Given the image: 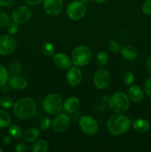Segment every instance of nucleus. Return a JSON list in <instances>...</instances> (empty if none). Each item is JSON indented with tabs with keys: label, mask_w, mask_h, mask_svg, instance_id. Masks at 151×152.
<instances>
[{
	"label": "nucleus",
	"mask_w": 151,
	"mask_h": 152,
	"mask_svg": "<svg viewBox=\"0 0 151 152\" xmlns=\"http://www.w3.org/2000/svg\"><path fill=\"white\" fill-rule=\"evenodd\" d=\"M131 126V121L126 115L119 113L111 116L107 123L108 132L113 136H121L125 134Z\"/></svg>",
	"instance_id": "1"
},
{
	"label": "nucleus",
	"mask_w": 151,
	"mask_h": 152,
	"mask_svg": "<svg viewBox=\"0 0 151 152\" xmlns=\"http://www.w3.org/2000/svg\"><path fill=\"white\" fill-rule=\"evenodd\" d=\"M13 113L21 120L31 119L36 111V102L31 97H23L15 102L13 106Z\"/></svg>",
	"instance_id": "2"
},
{
	"label": "nucleus",
	"mask_w": 151,
	"mask_h": 152,
	"mask_svg": "<svg viewBox=\"0 0 151 152\" xmlns=\"http://www.w3.org/2000/svg\"><path fill=\"white\" fill-rule=\"evenodd\" d=\"M130 100L128 95L122 91L113 94L110 97L108 105L110 109L115 113H124L130 108Z\"/></svg>",
	"instance_id": "3"
},
{
	"label": "nucleus",
	"mask_w": 151,
	"mask_h": 152,
	"mask_svg": "<svg viewBox=\"0 0 151 152\" xmlns=\"http://www.w3.org/2000/svg\"><path fill=\"white\" fill-rule=\"evenodd\" d=\"M64 102L62 98L56 94H50L45 96L42 102L44 111L50 115L56 116L63 109Z\"/></svg>",
	"instance_id": "4"
},
{
	"label": "nucleus",
	"mask_w": 151,
	"mask_h": 152,
	"mask_svg": "<svg viewBox=\"0 0 151 152\" xmlns=\"http://www.w3.org/2000/svg\"><path fill=\"white\" fill-rule=\"evenodd\" d=\"M92 59L91 50L84 45H78L72 52V62L76 66H85Z\"/></svg>",
	"instance_id": "5"
},
{
	"label": "nucleus",
	"mask_w": 151,
	"mask_h": 152,
	"mask_svg": "<svg viewBox=\"0 0 151 152\" xmlns=\"http://www.w3.org/2000/svg\"><path fill=\"white\" fill-rule=\"evenodd\" d=\"M32 9L29 7V5L26 4L16 7L12 12L11 18L13 22H16L18 25H22L28 22L32 17Z\"/></svg>",
	"instance_id": "6"
},
{
	"label": "nucleus",
	"mask_w": 151,
	"mask_h": 152,
	"mask_svg": "<svg viewBox=\"0 0 151 152\" xmlns=\"http://www.w3.org/2000/svg\"><path fill=\"white\" fill-rule=\"evenodd\" d=\"M87 11L85 4L81 1H73L67 7V15L72 20L82 19Z\"/></svg>",
	"instance_id": "7"
},
{
	"label": "nucleus",
	"mask_w": 151,
	"mask_h": 152,
	"mask_svg": "<svg viewBox=\"0 0 151 152\" xmlns=\"http://www.w3.org/2000/svg\"><path fill=\"white\" fill-rule=\"evenodd\" d=\"M78 125L80 129L88 136L95 135L99 130V125L97 121L91 116H81L78 121Z\"/></svg>",
	"instance_id": "8"
},
{
	"label": "nucleus",
	"mask_w": 151,
	"mask_h": 152,
	"mask_svg": "<svg viewBox=\"0 0 151 152\" xmlns=\"http://www.w3.org/2000/svg\"><path fill=\"white\" fill-rule=\"evenodd\" d=\"M111 83L110 74L107 70L101 68L99 69L94 74L93 83L96 88L103 90L107 88Z\"/></svg>",
	"instance_id": "9"
},
{
	"label": "nucleus",
	"mask_w": 151,
	"mask_h": 152,
	"mask_svg": "<svg viewBox=\"0 0 151 152\" xmlns=\"http://www.w3.org/2000/svg\"><path fill=\"white\" fill-rule=\"evenodd\" d=\"M17 47L16 39L11 35L0 36V54L10 55L15 51Z\"/></svg>",
	"instance_id": "10"
},
{
	"label": "nucleus",
	"mask_w": 151,
	"mask_h": 152,
	"mask_svg": "<svg viewBox=\"0 0 151 152\" xmlns=\"http://www.w3.org/2000/svg\"><path fill=\"white\" fill-rule=\"evenodd\" d=\"M70 119L66 112L57 114L52 122V128L53 131L58 133L63 132L69 128Z\"/></svg>",
	"instance_id": "11"
},
{
	"label": "nucleus",
	"mask_w": 151,
	"mask_h": 152,
	"mask_svg": "<svg viewBox=\"0 0 151 152\" xmlns=\"http://www.w3.org/2000/svg\"><path fill=\"white\" fill-rule=\"evenodd\" d=\"M43 9L47 15L56 16L59 15L63 9L62 0H44Z\"/></svg>",
	"instance_id": "12"
},
{
	"label": "nucleus",
	"mask_w": 151,
	"mask_h": 152,
	"mask_svg": "<svg viewBox=\"0 0 151 152\" xmlns=\"http://www.w3.org/2000/svg\"><path fill=\"white\" fill-rule=\"evenodd\" d=\"M66 80L70 86L76 87L81 83L82 72L77 67H70L67 73Z\"/></svg>",
	"instance_id": "13"
},
{
	"label": "nucleus",
	"mask_w": 151,
	"mask_h": 152,
	"mask_svg": "<svg viewBox=\"0 0 151 152\" xmlns=\"http://www.w3.org/2000/svg\"><path fill=\"white\" fill-rule=\"evenodd\" d=\"M53 63L60 69H69L72 66V59L64 53H58L53 56Z\"/></svg>",
	"instance_id": "14"
},
{
	"label": "nucleus",
	"mask_w": 151,
	"mask_h": 152,
	"mask_svg": "<svg viewBox=\"0 0 151 152\" xmlns=\"http://www.w3.org/2000/svg\"><path fill=\"white\" fill-rule=\"evenodd\" d=\"M8 84L10 88L16 91H22L28 87V82L25 77L16 75L10 77L8 80Z\"/></svg>",
	"instance_id": "15"
},
{
	"label": "nucleus",
	"mask_w": 151,
	"mask_h": 152,
	"mask_svg": "<svg viewBox=\"0 0 151 152\" xmlns=\"http://www.w3.org/2000/svg\"><path fill=\"white\" fill-rule=\"evenodd\" d=\"M127 95L130 101L133 102H140L144 99V91L140 86L133 85L129 88L127 91Z\"/></svg>",
	"instance_id": "16"
},
{
	"label": "nucleus",
	"mask_w": 151,
	"mask_h": 152,
	"mask_svg": "<svg viewBox=\"0 0 151 152\" xmlns=\"http://www.w3.org/2000/svg\"><path fill=\"white\" fill-rule=\"evenodd\" d=\"M80 107V101L76 96H70L64 102L63 108L67 114H73L78 111Z\"/></svg>",
	"instance_id": "17"
},
{
	"label": "nucleus",
	"mask_w": 151,
	"mask_h": 152,
	"mask_svg": "<svg viewBox=\"0 0 151 152\" xmlns=\"http://www.w3.org/2000/svg\"><path fill=\"white\" fill-rule=\"evenodd\" d=\"M120 53L124 59L129 61H133L138 57L137 49L131 45H127L121 48Z\"/></svg>",
	"instance_id": "18"
},
{
	"label": "nucleus",
	"mask_w": 151,
	"mask_h": 152,
	"mask_svg": "<svg viewBox=\"0 0 151 152\" xmlns=\"http://www.w3.org/2000/svg\"><path fill=\"white\" fill-rule=\"evenodd\" d=\"M41 134V130L36 127H30L27 129L22 134L24 140L26 142L30 143L36 141Z\"/></svg>",
	"instance_id": "19"
},
{
	"label": "nucleus",
	"mask_w": 151,
	"mask_h": 152,
	"mask_svg": "<svg viewBox=\"0 0 151 152\" xmlns=\"http://www.w3.org/2000/svg\"><path fill=\"white\" fill-rule=\"evenodd\" d=\"M133 127L138 133L144 134L149 131L150 126V123L146 119L139 118L133 121Z\"/></svg>",
	"instance_id": "20"
},
{
	"label": "nucleus",
	"mask_w": 151,
	"mask_h": 152,
	"mask_svg": "<svg viewBox=\"0 0 151 152\" xmlns=\"http://www.w3.org/2000/svg\"><path fill=\"white\" fill-rule=\"evenodd\" d=\"M22 65L19 61H13L9 65L8 74L11 77L16 75H20L22 71Z\"/></svg>",
	"instance_id": "21"
},
{
	"label": "nucleus",
	"mask_w": 151,
	"mask_h": 152,
	"mask_svg": "<svg viewBox=\"0 0 151 152\" xmlns=\"http://www.w3.org/2000/svg\"><path fill=\"white\" fill-rule=\"evenodd\" d=\"M49 150V145L47 142L43 140L35 141L32 145L31 151L33 152H47Z\"/></svg>",
	"instance_id": "22"
},
{
	"label": "nucleus",
	"mask_w": 151,
	"mask_h": 152,
	"mask_svg": "<svg viewBox=\"0 0 151 152\" xmlns=\"http://www.w3.org/2000/svg\"><path fill=\"white\" fill-rule=\"evenodd\" d=\"M11 123V117L7 111L0 109V128L8 127Z\"/></svg>",
	"instance_id": "23"
},
{
	"label": "nucleus",
	"mask_w": 151,
	"mask_h": 152,
	"mask_svg": "<svg viewBox=\"0 0 151 152\" xmlns=\"http://www.w3.org/2000/svg\"><path fill=\"white\" fill-rule=\"evenodd\" d=\"M9 134L11 136V137L14 138V139H20L22 137V130L21 129L20 126H17V125H10L8 129Z\"/></svg>",
	"instance_id": "24"
},
{
	"label": "nucleus",
	"mask_w": 151,
	"mask_h": 152,
	"mask_svg": "<svg viewBox=\"0 0 151 152\" xmlns=\"http://www.w3.org/2000/svg\"><path fill=\"white\" fill-rule=\"evenodd\" d=\"M108 59H109V56L107 53L105 51H102L99 53H98L97 56H96V61H97V64L99 66L103 67L107 63Z\"/></svg>",
	"instance_id": "25"
},
{
	"label": "nucleus",
	"mask_w": 151,
	"mask_h": 152,
	"mask_svg": "<svg viewBox=\"0 0 151 152\" xmlns=\"http://www.w3.org/2000/svg\"><path fill=\"white\" fill-rule=\"evenodd\" d=\"M8 71L3 65L0 64V86L6 84L8 81Z\"/></svg>",
	"instance_id": "26"
},
{
	"label": "nucleus",
	"mask_w": 151,
	"mask_h": 152,
	"mask_svg": "<svg viewBox=\"0 0 151 152\" xmlns=\"http://www.w3.org/2000/svg\"><path fill=\"white\" fill-rule=\"evenodd\" d=\"M13 105H14V102L10 96H4L0 98V106L2 108L8 109V108H12Z\"/></svg>",
	"instance_id": "27"
},
{
	"label": "nucleus",
	"mask_w": 151,
	"mask_h": 152,
	"mask_svg": "<svg viewBox=\"0 0 151 152\" xmlns=\"http://www.w3.org/2000/svg\"><path fill=\"white\" fill-rule=\"evenodd\" d=\"M42 50L45 55L48 56H52L54 55L55 48L52 43L45 42L42 45Z\"/></svg>",
	"instance_id": "28"
},
{
	"label": "nucleus",
	"mask_w": 151,
	"mask_h": 152,
	"mask_svg": "<svg viewBox=\"0 0 151 152\" xmlns=\"http://www.w3.org/2000/svg\"><path fill=\"white\" fill-rule=\"evenodd\" d=\"M51 120L48 117H44L39 122L40 130L47 131L51 126Z\"/></svg>",
	"instance_id": "29"
},
{
	"label": "nucleus",
	"mask_w": 151,
	"mask_h": 152,
	"mask_svg": "<svg viewBox=\"0 0 151 152\" xmlns=\"http://www.w3.org/2000/svg\"><path fill=\"white\" fill-rule=\"evenodd\" d=\"M10 17L7 13L4 12H0V28L7 27L10 23Z\"/></svg>",
	"instance_id": "30"
},
{
	"label": "nucleus",
	"mask_w": 151,
	"mask_h": 152,
	"mask_svg": "<svg viewBox=\"0 0 151 152\" xmlns=\"http://www.w3.org/2000/svg\"><path fill=\"white\" fill-rule=\"evenodd\" d=\"M7 32L10 35H15L19 32V25L16 22H10L7 26Z\"/></svg>",
	"instance_id": "31"
},
{
	"label": "nucleus",
	"mask_w": 151,
	"mask_h": 152,
	"mask_svg": "<svg viewBox=\"0 0 151 152\" xmlns=\"http://www.w3.org/2000/svg\"><path fill=\"white\" fill-rule=\"evenodd\" d=\"M122 80L123 82H124L126 85L130 86V85L133 84V82H134L135 77L133 73L130 72V71H127V72H126L125 74L123 75Z\"/></svg>",
	"instance_id": "32"
},
{
	"label": "nucleus",
	"mask_w": 151,
	"mask_h": 152,
	"mask_svg": "<svg viewBox=\"0 0 151 152\" xmlns=\"http://www.w3.org/2000/svg\"><path fill=\"white\" fill-rule=\"evenodd\" d=\"M121 45L115 41H110L108 43V49L113 53H118L121 50Z\"/></svg>",
	"instance_id": "33"
},
{
	"label": "nucleus",
	"mask_w": 151,
	"mask_h": 152,
	"mask_svg": "<svg viewBox=\"0 0 151 152\" xmlns=\"http://www.w3.org/2000/svg\"><path fill=\"white\" fill-rule=\"evenodd\" d=\"M143 88L144 93L149 97L151 98V78L146 79L143 85Z\"/></svg>",
	"instance_id": "34"
},
{
	"label": "nucleus",
	"mask_w": 151,
	"mask_h": 152,
	"mask_svg": "<svg viewBox=\"0 0 151 152\" xmlns=\"http://www.w3.org/2000/svg\"><path fill=\"white\" fill-rule=\"evenodd\" d=\"M142 12L146 16H151V0H147L142 6Z\"/></svg>",
	"instance_id": "35"
},
{
	"label": "nucleus",
	"mask_w": 151,
	"mask_h": 152,
	"mask_svg": "<svg viewBox=\"0 0 151 152\" xmlns=\"http://www.w3.org/2000/svg\"><path fill=\"white\" fill-rule=\"evenodd\" d=\"M28 147L27 145L22 143V142H19V143L16 144L15 146V151L16 152H26L28 151Z\"/></svg>",
	"instance_id": "36"
},
{
	"label": "nucleus",
	"mask_w": 151,
	"mask_h": 152,
	"mask_svg": "<svg viewBox=\"0 0 151 152\" xmlns=\"http://www.w3.org/2000/svg\"><path fill=\"white\" fill-rule=\"evenodd\" d=\"M25 4L29 6H36L42 2L44 0H22Z\"/></svg>",
	"instance_id": "37"
},
{
	"label": "nucleus",
	"mask_w": 151,
	"mask_h": 152,
	"mask_svg": "<svg viewBox=\"0 0 151 152\" xmlns=\"http://www.w3.org/2000/svg\"><path fill=\"white\" fill-rule=\"evenodd\" d=\"M13 2V0H0V6L4 7H10Z\"/></svg>",
	"instance_id": "38"
},
{
	"label": "nucleus",
	"mask_w": 151,
	"mask_h": 152,
	"mask_svg": "<svg viewBox=\"0 0 151 152\" xmlns=\"http://www.w3.org/2000/svg\"><path fill=\"white\" fill-rule=\"evenodd\" d=\"M11 142V136L10 134L4 135L2 137V142L4 145H8Z\"/></svg>",
	"instance_id": "39"
},
{
	"label": "nucleus",
	"mask_w": 151,
	"mask_h": 152,
	"mask_svg": "<svg viewBox=\"0 0 151 152\" xmlns=\"http://www.w3.org/2000/svg\"><path fill=\"white\" fill-rule=\"evenodd\" d=\"M146 66H147V71L151 75V56H150L149 57L147 58V59Z\"/></svg>",
	"instance_id": "40"
},
{
	"label": "nucleus",
	"mask_w": 151,
	"mask_h": 152,
	"mask_svg": "<svg viewBox=\"0 0 151 152\" xmlns=\"http://www.w3.org/2000/svg\"><path fill=\"white\" fill-rule=\"evenodd\" d=\"M1 91H2L4 93H7L10 88V86H9V84H8V86H7L6 84H4V85H3V86H1Z\"/></svg>",
	"instance_id": "41"
},
{
	"label": "nucleus",
	"mask_w": 151,
	"mask_h": 152,
	"mask_svg": "<svg viewBox=\"0 0 151 152\" xmlns=\"http://www.w3.org/2000/svg\"><path fill=\"white\" fill-rule=\"evenodd\" d=\"M96 3H99V4H103V3L106 2L107 0H94Z\"/></svg>",
	"instance_id": "42"
},
{
	"label": "nucleus",
	"mask_w": 151,
	"mask_h": 152,
	"mask_svg": "<svg viewBox=\"0 0 151 152\" xmlns=\"http://www.w3.org/2000/svg\"><path fill=\"white\" fill-rule=\"evenodd\" d=\"M90 0H81V1H82V2H84V4L90 2Z\"/></svg>",
	"instance_id": "43"
},
{
	"label": "nucleus",
	"mask_w": 151,
	"mask_h": 152,
	"mask_svg": "<svg viewBox=\"0 0 151 152\" xmlns=\"http://www.w3.org/2000/svg\"><path fill=\"white\" fill-rule=\"evenodd\" d=\"M3 151H4V150H3L1 148H0V152H3Z\"/></svg>",
	"instance_id": "44"
},
{
	"label": "nucleus",
	"mask_w": 151,
	"mask_h": 152,
	"mask_svg": "<svg viewBox=\"0 0 151 152\" xmlns=\"http://www.w3.org/2000/svg\"><path fill=\"white\" fill-rule=\"evenodd\" d=\"M74 1H81V0H74Z\"/></svg>",
	"instance_id": "45"
}]
</instances>
